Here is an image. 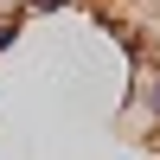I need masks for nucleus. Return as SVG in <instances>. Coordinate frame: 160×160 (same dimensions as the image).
Wrapping results in <instances>:
<instances>
[{"instance_id": "obj_2", "label": "nucleus", "mask_w": 160, "mask_h": 160, "mask_svg": "<svg viewBox=\"0 0 160 160\" xmlns=\"http://www.w3.org/2000/svg\"><path fill=\"white\" fill-rule=\"evenodd\" d=\"M19 32H26V13H0V51L19 45Z\"/></svg>"}, {"instance_id": "obj_1", "label": "nucleus", "mask_w": 160, "mask_h": 160, "mask_svg": "<svg viewBox=\"0 0 160 160\" xmlns=\"http://www.w3.org/2000/svg\"><path fill=\"white\" fill-rule=\"evenodd\" d=\"M135 102L148 109V122H160V71H148V77H135Z\"/></svg>"}, {"instance_id": "obj_3", "label": "nucleus", "mask_w": 160, "mask_h": 160, "mask_svg": "<svg viewBox=\"0 0 160 160\" xmlns=\"http://www.w3.org/2000/svg\"><path fill=\"white\" fill-rule=\"evenodd\" d=\"M64 7H71V0H26L19 13H26V19H32V13H64Z\"/></svg>"}]
</instances>
